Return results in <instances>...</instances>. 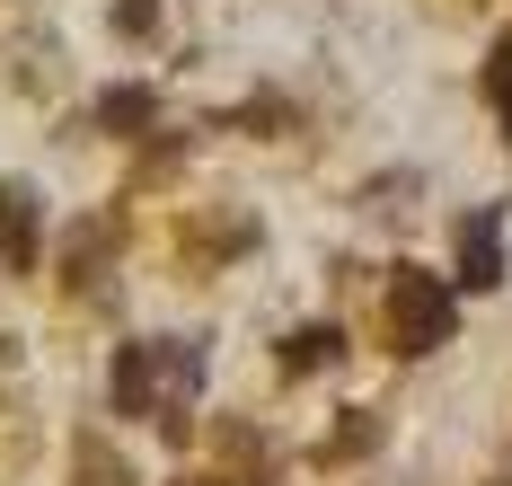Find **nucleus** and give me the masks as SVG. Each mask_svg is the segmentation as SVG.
<instances>
[{
    "label": "nucleus",
    "mask_w": 512,
    "mask_h": 486,
    "mask_svg": "<svg viewBox=\"0 0 512 486\" xmlns=\"http://www.w3.org/2000/svg\"><path fill=\"white\" fill-rule=\"evenodd\" d=\"M71 478H80V486H133V469H124V451H115L106 433H80V451H71Z\"/></svg>",
    "instance_id": "39448f33"
},
{
    "label": "nucleus",
    "mask_w": 512,
    "mask_h": 486,
    "mask_svg": "<svg viewBox=\"0 0 512 486\" xmlns=\"http://www.w3.org/2000/svg\"><path fill=\"white\" fill-rule=\"evenodd\" d=\"M486 89H495V107H504V133H512V45H495V62H486Z\"/></svg>",
    "instance_id": "1a4fd4ad"
},
{
    "label": "nucleus",
    "mask_w": 512,
    "mask_h": 486,
    "mask_svg": "<svg viewBox=\"0 0 512 486\" xmlns=\"http://www.w3.org/2000/svg\"><path fill=\"white\" fill-rule=\"evenodd\" d=\"M36 239H45V204H36V186H0V266L9 274H27L36 266Z\"/></svg>",
    "instance_id": "7ed1b4c3"
},
{
    "label": "nucleus",
    "mask_w": 512,
    "mask_h": 486,
    "mask_svg": "<svg viewBox=\"0 0 512 486\" xmlns=\"http://www.w3.org/2000/svg\"><path fill=\"white\" fill-rule=\"evenodd\" d=\"M204 380V345L186 336H142V345H115V416H151L159 433H186V398Z\"/></svg>",
    "instance_id": "f257e3e1"
},
{
    "label": "nucleus",
    "mask_w": 512,
    "mask_h": 486,
    "mask_svg": "<svg viewBox=\"0 0 512 486\" xmlns=\"http://www.w3.org/2000/svg\"><path fill=\"white\" fill-rule=\"evenodd\" d=\"M389 345H398V354L451 345V292H442L424 266H398V283H389Z\"/></svg>",
    "instance_id": "f03ea898"
},
{
    "label": "nucleus",
    "mask_w": 512,
    "mask_h": 486,
    "mask_svg": "<svg viewBox=\"0 0 512 486\" xmlns=\"http://www.w3.org/2000/svg\"><path fill=\"white\" fill-rule=\"evenodd\" d=\"M336 354H345L336 327H292V336H283V372H318V363H336Z\"/></svg>",
    "instance_id": "6e6552de"
},
{
    "label": "nucleus",
    "mask_w": 512,
    "mask_h": 486,
    "mask_svg": "<svg viewBox=\"0 0 512 486\" xmlns=\"http://www.w3.org/2000/svg\"><path fill=\"white\" fill-rule=\"evenodd\" d=\"M460 283L468 292H495V283H504V221L495 213L460 221Z\"/></svg>",
    "instance_id": "20e7f679"
},
{
    "label": "nucleus",
    "mask_w": 512,
    "mask_h": 486,
    "mask_svg": "<svg viewBox=\"0 0 512 486\" xmlns=\"http://www.w3.org/2000/svg\"><path fill=\"white\" fill-rule=\"evenodd\" d=\"M115 27H124V36H151V27H159V0H115Z\"/></svg>",
    "instance_id": "9d476101"
},
{
    "label": "nucleus",
    "mask_w": 512,
    "mask_h": 486,
    "mask_svg": "<svg viewBox=\"0 0 512 486\" xmlns=\"http://www.w3.org/2000/svg\"><path fill=\"white\" fill-rule=\"evenodd\" d=\"M106 248H115V221L80 230V239L62 248V283H71V292H89V283H98V266H106Z\"/></svg>",
    "instance_id": "0eeeda50"
},
{
    "label": "nucleus",
    "mask_w": 512,
    "mask_h": 486,
    "mask_svg": "<svg viewBox=\"0 0 512 486\" xmlns=\"http://www.w3.org/2000/svg\"><path fill=\"white\" fill-rule=\"evenodd\" d=\"M177 486H221V478H177Z\"/></svg>",
    "instance_id": "9b49d317"
},
{
    "label": "nucleus",
    "mask_w": 512,
    "mask_h": 486,
    "mask_svg": "<svg viewBox=\"0 0 512 486\" xmlns=\"http://www.w3.org/2000/svg\"><path fill=\"white\" fill-rule=\"evenodd\" d=\"M98 124H106V133H151V124H159V98L124 80V89H106V98H98Z\"/></svg>",
    "instance_id": "423d86ee"
}]
</instances>
